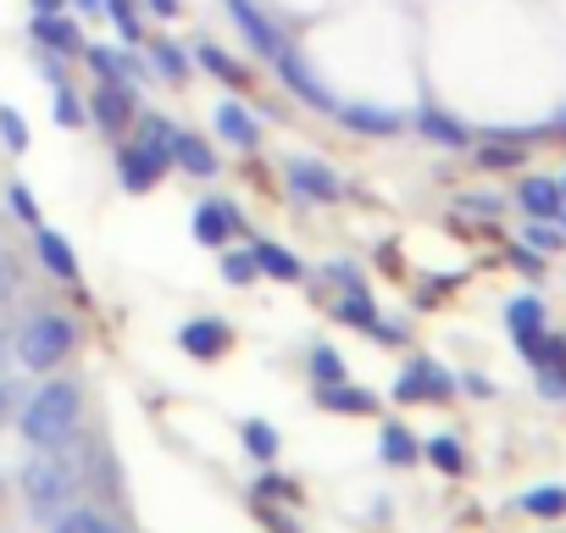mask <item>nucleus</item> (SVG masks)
I'll return each instance as SVG.
<instances>
[{"mask_svg":"<svg viewBox=\"0 0 566 533\" xmlns=\"http://www.w3.org/2000/svg\"><path fill=\"white\" fill-rule=\"evenodd\" d=\"M73 428H78V389L73 384H45L23 406V439L34 450H62Z\"/></svg>","mask_w":566,"mask_h":533,"instance_id":"f257e3e1","label":"nucleus"},{"mask_svg":"<svg viewBox=\"0 0 566 533\" xmlns=\"http://www.w3.org/2000/svg\"><path fill=\"white\" fill-rule=\"evenodd\" d=\"M73 323L67 317H56V312H40V317H29L23 323V334H18V362L29 367V373H51L62 356H73Z\"/></svg>","mask_w":566,"mask_h":533,"instance_id":"f03ea898","label":"nucleus"},{"mask_svg":"<svg viewBox=\"0 0 566 533\" xmlns=\"http://www.w3.org/2000/svg\"><path fill=\"white\" fill-rule=\"evenodd\" d=\"M23 494H29V511L34 516H56L73 500V472L62 461H51V450H45L40 461L23 467Z\"/></svg>","mask_w":566,"mask_h":533,"instance_id":"7ed1b4c3","label":"nucleus"},{"mask_svg":"<svg viewBox=\"0 0 566 533\" xmlns=\"http://www.w3.org/2000/svg\"><path fill=\"white\" fill-rule=\"evenodd\" d=\"M167 167H172V150H161V145H128L123 156H117V173H123V189L128 195H145V189H156V178H167Z\"/></svg>","mask_w":566,"mask_h":533,"instance_id":"20e7f679","label":"nucleus"},{"mask_svg":"<svg viewBox=\"0 0 566 533\" xmlns=\"http://www.w3.org/2000/svg\"><path fill=\"white\" fill-rule=\"evenodd\" d=\"M450 395H455V378H450L444 367H433L428 356H417V362L406 367V378L395 384V400H411V406H417V400H450Z\"/></svg>","mask_w":566,"mask_h":533,"instance_id":"39448f33","label":"nucleus"},{"mask_svg":"<svg viewBox=\"0 0 566 533\" xmlns=\"http://www.w3.org/2000/svg\"><path fill=\"white\" fill-rule=\"evenodd\" d=\"M290 184H295V195H306V200H323V206L345 200V178H339L334 167L312 161V156H295V161H290Z\"/></svg>","mask_w":566,"mask_h":533,"instance_id":"423d86ee","label":"nucleus"},{"mask_svg":"<svg viewBox=\"0 0 566 533\" xmlns=\"http://www.w3.org/2000/svg\"><path fill=\"white\" fill-rule=\"evenodd\" d=\"M228 18L239 23V34L250 40V51H255V56H266V62H272V56L283 51V34L272 29V18L255 7V0H228Z\"/></svg>","mask_w":566,"mask_h":533,"instance_id":"0eeeda50","label":"nucleus"},{"mask_svg":"<svg viewBox=\"0 0 566 533\" xmlns=\"http://www.w3.org/2000/svg\"><path fill=\"white\" fill-rule=\"evenodd\" d=\"M272 62H277V79L290 84V95H301L306 106H317V112H334V106H339V101H334V95H328V90L312 79V67L301 62V51H290V45H283Z\"/></svg>","mask_w":566,"mask_h":533,"instance_id":"6e6552de","label":"nucleus"},{"mask_svg":"<svg viewBox=\"0 0 566 533\" xmlns=\"http://www.w3.org/2000/svg\"><path fill=\"white\" fill-rule=\"evenodd\" d=\"M178 345H184V356H195V362H217V356L233 345V328L217 323V317H195V323L178 328Z\"/></svg>","mask_w":566,"mask_h":533,"instance_id":"1a4fd4ad","label":"nucleus"},{"mask_svg":"<svg viewBox=\"0 0 566 533\" xmlns=\"http://www.w3.org/2000/svg\"><path fill=\"white\" fill-rule=\"evenodd\" d=\"M95 123L106 128V134H123L128 128V117H134V90L123 84V79H106L101 90H95Z\"/></svg>","mask_w":566,"mask_h":533,"instance_id":"9d476101","label":"nucleus"},{"mask_svg":"<svg viewBox=\"0 0 566 533\" xmlns=\"http://www.w3.org/2000/svg\"><path fill=\"white\" fill-rule=\"evenodd\" d=\"M34 244H40V261H45V273H51V279H62V284L78 279V250H73L56 228L40 222V228H34Z\"/></svg>","mask_w":566,"mask_h":533,"instance_id":"9b49d317","label":"nucleus"},{"mask_svg":"<svg viewBox=\"0 0 566 533\" xmlns=\"http://www.w3.org/2000/svg\"><path fill=\"white\" fill-rule=\"evenodd\" d=\"M34 40H40L45 51H56V56H78V51H84L78 23L62 18V12H34Z\"/></svg>","mask_w":566,"mask_h":533,"instance_id":"f8f14e48","label":"nucleus"},{"mask_svg":"<svg viewBox=\"0 0 566 533\" xmlns=\"http://www.w3.org/2000/svg\"><path fill=\"white\" fill-rule=\"evenodd\" d=\"M167 150H172V161H178L184 173H195V178H211V173H217L211 145H206L200 134H189V128H167Z\"/></svg>","mask_w":566,"mask_h":533,"instance_id":"ddd939ff","label":"nucleus"},{"mask_svg":"<svg viewBox=\"0 0 566 533\" xmlns=\"http://www.w3.org/2000/svg\"><path fill=\"white\" fill-rule=\"evenodd\" d=\"M334 117H339L350 134H367V139L400 134V112H384V106H334Z\"/></svg>","mask_w":566,"mask_h":533,"instance_id":"4468645a","label":"nucleus"},{"mask_svg":"<svg viewBox=\"0 0 566 533\" xmlns=\"http://www.w3.org/2000/svg\"><path fill=\"white\" fill-rule=\"evenodd\" d=\"M233 228H239V211L233 206H222V200H200L195 206V239L200 244H222Z\"/></svg>","mask_w":566,"mask_h":533,"instance_id":"2eb2a0df","label":"nucleus"},{"mask_svg":"<svg viewBox=\"0 0 566 533\" xmlns=\"http://www.w3.org/2000/svg\"><path fill=\"white\" fill-rule=\"evenodd\" d=\"M217 134H222L228 145H239V150H255V139H261L255 117H250L239 101H222V106H217Z\"/></svg>","mask_w":566,"mask_h":533,"instance_id":"dca6fc26","label":"nucleus"},{"mask_svg":"<svg viewBox=\"0 0 566 533\" xmlns=\"http://www.w3.org/2000/svg\"><path fill=\"white\" fill-rule=\"evenodd\" d=\"M255 266H261V273H272L277 284H301V279H306L301 255H290V250L272 244V239H261V244H255Z\"/></svg>","mask_w":566,"mask_h":533,"instance_id":"f3484780","label":"nucleus"},{"mask_svg":"<svg viewBox=\"0 0 566 533\" xmlns=\"http://www.w3.org/2000/svg\"><path fill=\"white\" fill-rule=\"evenodd\" d=\"M323 406L328 411H350V417H367V411H378V395L373 389H361V384H323Z\"/></svg>","mask_w":566,"mask_h":533,"instance_id":"a211bd4d","label":"nucleus"},{"mask_svg":"<svg viewBox=\"0 0 566 533\" xmlns=\"http://www.w3.org/2000/svg\"><path fill=\"white\" fill-rule=\"evenodd\" d=\"M516 200H522V211H533V217H560V184H555V178H522Z\"/></svg>","mask_w":566,"mask_h":533,"instance_id":"6ab92c4d","label":"nucleus"},{"mask_svg":"<svg viewBox=\"0 0 566 533\" xmlns=\"http://www.w3.org/2000/svg\"><path fill=\"white\" fill-rule=\"evenodd\" d=\"M417 128H422V139H433V145H444V150H461V145H467V128H461L455 117L433 112V106L417 112Z\"/></svg>","mask_w":566,"mask_h":533,"instance_id":"aec40b11","label":"nucleus"},{"mask_svg":"<svg viewBox=\"0 0 566 533\" xmlns=\"http://www.w3.org/2000/svg\"><path fill=\"white\" fill-rule=\"evenodd\" d=\"M189 56H195V67H206V73H217L222 84H233V90L244 84V67H239V62H233V56H228L222 45H211V40H206V45H195Z\"/></svg>","mask_w":566,"mask_h":533,"instance_id":"412c9836","label":"nucleus"},{"mask_svg":"<svg viewBox=\"0 0 566 533\" xmlns=\"http://www.w3.org/2000/svg\"><path fill=\"white\" fill-rule=\"evenodd\" d=\"M505 328H511V339H527V334H544V306L527 295V301H511L505 306Z\"/></svg>","mask_w":566,"mask_h":533,"instance_id":"4be33fe9","label":"nucleus"},{"mask_svg":"<svg viewBox=\"0 0 566 533\" xmlns=\"http://www.w3.org/2000/svg\"><path fill=\"white\" fill-rule=\"evenodd\" d=\"M334 317H339V323H350V328H367V334L378 328V317H373V301H367V290H345V295H339V306H334Z\"/></svg>","mask_w":566,"mask_h":533,"instance_id":"5701e85b","label":"nucleus"},{"mask_svg":"<svg viewBox=\"0 0 566 533\" xmlns=\"http://www.w3.org/2000/svg\"><path fill=\"white\" fill-rule=\"evenodd\" d=\"M422 456H428L439 472H450V478H455V472H467V450H461V439H450V433L428 439V445H422Z\"/></svg>","mask_w":566,"mask_h":533,"instance_id":"b1692460","label":"nucleus"},{"mask_svg":"<svg viewBox=\"0 0 566 533\" xmlns=\"http://www.w3.org/2000/svg\"><path fill=\"white\" fill-rule=\"evenodd\" d=\"M150 62H156V73H167L172 84H178V79H189V67H195V56H189V51H178L172 40H156V45H150Z\"/></svg>","mask_w":566,"mask_h":533,"instance_id":"393cba45","label":"nucleus"},{"mask_svg":"<svg viewBox=\"0 0 566 533\" xmlns=\"http://www.w3.org/2000/svg\"><path fill=\"white\" fill-rule=\"evenodd\" d=\"M417 456H422V445H417L400 422H389V428H384V461H389V467H411Z\"/></svg>","mask_w":566,"mask_h":533,"instance_id":"a878e982","label":"nucleus"},{"mask_svg":"<svg viewBox=\"0 0 566 533\" xmlns=\"http://www.w3.org/2000/svg\"><path fill=\"white\" fill-rule=\"evenodd\" d=\"M522 511H527V516H566V489H555V483L527 489V494H522Z\"/></svg>","mask_w":566,"mask_h":533,"instance_id":"bb28decb","label":"nucleus"},{"mask_svg":"<svg viewBox=\"0 0 566 533\" xmlns=\"http://www.w3.org/2000/svg\"><path fill=\"white\" fill-rule=\"evenodd\" d=\"M106 18H112V29L123 34V45H139V40H145V29H139V7H134V0H106Z\"/></svg>","mask_w":566,"mask_h":533,"instance_id":"cd10ccee","label":"nucleus"},{"mask_svg":"<svg viewBox=\"0 0 566 533\" xmlns=\"http://www.w3.org/2000/svg\"><path fill=\"white\" fill-rule=\"evenodd\" d=\"M244 450H250L255 461H272V456H277V428H272V422H244Z\"/></svg>","mask_w":566,"mask_h":533,"instance_id":"c85d7f7f","label":"nucleus"},{"mask_svg":"<svg viewBox=\"0 0 566 533\" xmlns=\"http://www.w3.org/2000/svg\"><path fill=\"white\" fill-rule=\"evenodd\" d=\"M255 273H261V266H255V250H233V255H222V279H228L233 290H244Z\"/></svg>","mask_w":566,"mask_h":533,"instance_id":"c756f323","label":"nucleus"},{"mask_svg":"<svg viewBox=\"0 0 566 533\" xmlns=\"http://www.w3.org/2000/svg\"><path fill=\"white\" fill-rule=\"evenodd\" d=\"M0 139H7V150H29V123H23V112H12V106H0Z\"/></svg>","mask_w":566,"mask_h":533,"instance_id":"7c9ffc66","label":"nucleus"},{"mask_svg":"<svg viewBox=\"0 0 566 533\" xmlns=\"http://www.w3.org/2000/svg\"><path fill=\"white\" fill-rule=\"evenodd\" d=\"M312 373H317V384H339V378H345V356L328 351V345H317V351H312Z\"/></svg>","mask_w":566,"mask_h":533,"instance_id":"2f4dec72","label":"nucleus"},{"mask_svg":"<svg viewBox=\"0 0 566 533\" xmlns=\"http://www.w3.org/2000/svg\"><path fill=\"white\" fill-rule=\"evenodd\" d=\"M56 533H117V527L106 516H95V511H73V516L56 522Z\"/></svg>","mask_w":566,"mask_h":533,"instance_id":"473e14b6","label":"nucleus"},{"mask_svg":"<svg viewBox=\"0 0 566 533\" xmlns=\"http://www.w3.org/2000/svg\"><path fill=\"white\" fill-rule=\"evenodd\" d=\"M56 123H62V128H78V123H84V106L73 101L67 84H56Z\"/></svg>","mask_w":566,"mask_h":533,"instance_id":"72a5a7b5","label":"nucleus"},{"mask_svg":"<svg viewBox=\"0 0 566 533\" xmlns=\"http://www.w3.org/2000/svg\"><path fill=\"white\" fill-rule=\"evenodd\" d=\"M255 494H261V500H301V489H295L290 478H272V472L255 478Z\"/></svg>","mask_w":566,"mask_h":533,"instance_id":"f704fd0d","label":"nucleus"},{"mask_svg":"<svg viewBox=\"0 0 566 533\" xmlns=\"http://www.w3.org/2000/svg\"><path fill=\"white\" fill-rule=\"evenodd\" d=\"M538 389H544L549 400H566V362H555V367H538Z\"/></svg>","mask_w":566,"mask_h":533,"instance_id":"c9c22d12","label":"nucleus"},{"mask_svg":"<svg viewBox=\"0 0 566 533\" xmlns=\"http://www.w3.org/2000/svg\"><path fill=\"white\" fill-rule=\"evenodd\" d=\"M12 206H18V217H23L29 228H40V200H34L23 184H12Z\"/></svg>","mask_w":566,"mask_h":533,"instance_id":"e433bc0d","label":"nucleus"},{"mask_svg":"<svg viewBox=\"0 0 566 533\" xmlns=\"http://www.w3.org/2000/svg\"><path fill=\"white\" fill-rule=\"evenodd\" d=\"M483 161H489V167H516V161H522V150H511V145H489V150H483Z\"/></svg>","mask_w":566,"mask_h":533,"instance_id":"4c0bfd02","label":"nucleus"},{"mask_svg":"<svg viewBox=\"0 0 566 533\" xmlns=\"http://www.w3.org/2000/svg\"><path fill=\"white\" fill-rule=\"evenodd\" d=\"M145 7H150L156 18H178V12H184V0H145Z\"/></svg>","mask_w":566,"mask_h":533,"instance_id":"58836bf2","label":"nucleus"},{"mask_svg":"<svg viewBox=\"0 0 566 533\" xmlns=\"http://www.w3.org/2000/svg\"><path fill=\"white\" fill-rule=\"evenodd\" d=\"M516 266H522V273H544V266H538V255H533V250H516Z\"/></svg>","mask_w":566,"mask_h":533,"instance_id":"ea45409f","label":"nucleus"},{"mask_svg":"<svg viewBox=\"0 0 566 533\" xmlns=\"http://www.w3.org/2000/svg\"><path fill=\"white\" fill-rule=\"evenodd\" d=\"M12 295V266H7V255H0V301Z\"/></svg>","mask_w":566,"mask_h":533,"instance_id":"a19ab883","label":"nucleus"},{"mask_svg":"<svg viewBox=\"0 0 566 533\" xmlns=\"http://www.w3.org/2000/svg\"><path fill=\"white\" fill-rule=\"evenodd\" d=\"M533 244H538V250H549V244H560V233H549V228H533Z\"/></svg>","mask_w":566,"mask_h":533,"instance_id":"79ce46f5","label":"nucleus"},{"mask_svg":"<svg viewBox=\"0 0 566 533\" xmlns=\"http://www.w3.org/2000/svg\"><path fill=\"white\" fill-rule=\"evenodd\" d=\"M78 12H84V18H101V12H106V0H78Z\"/></svg>","mask_w":566,"mask_h":533,"instance_id":"37998d69","label":"nucleus"},{"mask_svg":"<svg viewBox=\"0 0 566 533\" xmlns=\"http://www.w3.org/2000/svg\"><path fill=\"white\" fill-rule=\"evenodd\" d=\"M29 7H34V12H62L67 0H29Z\"/></svg>","mask_w":566,"mask_h":533,"instance_id":"c03bdc74","label":"nucleus"},{"mask_svg":"<svg viewBox=\"0 0 566 533\" xmlns=\"http://www.w3.org/2000/svg\"><path fill=\"white\" fill-rule=\"evenodd\" d=\"M7 411H12V389L0 384V422H7Z\"/></svg>","mask_w":566,"mask_h":533,"instance_id":"a18cd8bd","label":"nucleus"},{"mask_svg":"<svg viewBox=\"0 0 566 533\" xmlns=\"http://www.w3.org/2000/svg\"><path fill=\"white\" fill-rule=\"evenodd\" d=\"M0 367H7V334H0Z\"/></svg>","mask_w":566,"mask_h":533,"instance_id":"49530a36","label":"nucleus"}]
</instances>
